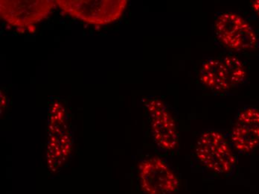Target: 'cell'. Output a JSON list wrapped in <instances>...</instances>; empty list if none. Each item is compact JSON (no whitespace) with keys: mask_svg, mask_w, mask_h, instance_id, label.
<instances>
[{"mask_svg":"<svg viewBox=\"0 0 259 194\" xmlns=\"http://www.w3.org/2000/svg\"><path fill=\"white\" fill-rule=\"evenodd\" d=\"M72 133L64 105L59 101L52 102L49 109L47 166L52 173L61 170L72 150Z\"/></svg>","mask_w":259,"mask_h":194,"instance_id":"1","label":"cell"},{"mask_svg":"<svg viewBox=\"0 0 259 194\" xmlns=\"http://www.w3.org/2000/svg\"><path fill=\"white\" fill-rule=\"evenodd\" d=\"M56 6L70 17L96 26L110 24L124 13L127 0H55Z\"/></svg>","mask_w":259,"mask_h":194,"instance_id":"2","label":"cell"},{"mask_svg":"<svg viewBox=\"0 0 259 194\" xmlns=\"http://www.w3.org/2000/svg\"><path fill=\"white\" fill-rule=\"evenodd\" d=\"M196 156L203 166L219 174H230L236 166V157L230 143L218 131L202 134L196 146Z\"/></svg>","mask_w":259,"mask_h":194,"instance_id":"3","label":"cell"},{"mask_svg":"<svg viewBox=\"0 0 259 194\" xmlns=\"http://www.w3.org/2000/svg\"><path fill=\"white\" fill-rule=\"evenodd\" d=\"M215 31L219 40L235 51H252L258 48L256 32L239 14L231 12L220 14L216 20Z\"/></svg>","mask_w":259,"mask_h":194,"instance_id":"4","label":"cell"},{"mask_svg":"<svg viewBox=\"0 0 259 194\" xmlns=\"http://www.w3.org/2000/svg\"><path fill=\"white\" fill-rule=\"evenodd\" d=\"M55 0H1L0 17L9 26L33 27L56 7Z\"/></svg>","mask_w":259,"mask_h":194,"instance_id":"5","label":"cell"},{"mask_svg":"<svg viewBox=\"0 0 259 194\" xmlns=\"http://www.w3.org/2000/svg\"><path fill=\"white\" fill-rule=\"evenodd\" d=\"M139 176L145 194H172L180 187L176 173L165 161L156 156L140 163Z\"/></svg>","mask_w":259,"mask_h":194,"instance_id":"6","label":"cell"},{"mask_svg":"<svg viewBox=\"0 0 259 194\" xmlns=\"http://www.w3.org/2000/svg\"><path fill=\"white\" fill-rule=\"evenodd\" d=\"M143 102L151 118V131L156 145L163 150H175L179 140L178 126L166 105L155 97L146 98Z\"/></svg>","mask_w":259,"mask_h":194,"instance_id":"7","label":"cell"},{"mask_svg":"<svg viewBox=\"0 0 259 194\" xmlns=\"http://www.w3.org/2000/svg\"><path fill=\"white\" fill-rule=\"evenodd\" d=\"M230 140L241 154L253 152L259 146V109L247 107L238 113L232 129Z\"/></svg>","mask_w":259,"mask_h":194,"instance_id":"8","label":"cell"},{"mask_svg":"<svg viewBox=\"0 0 259 194\" xmlns=\"http://www.w3.org/2000/svg\"><path fill=\"white\" fill-rule=\"evenodd\" d=\"M200 80L206 88L218 92H225L233 88L222 59L211 58L205 61L200 69Z\"/></svg>","mask_w":259,"mask_h":194,"instance_id":"9","label":"cell"},{"mask_svg":"<svg viewBox=\"0 0 259 194\" xmlns=\"http://www.w3.org/2000/svg\"><path fill=\"white\" fill-rule=\"evenodd\" d=\"M222 60L228 70L233 88L244 83L246 71L243 63L236 57L232 56H225Z\"/></svg>","mask_w":259,"mask_h":194,"instance_id":"10","label":"cell"},{"mask_svg":"<svg viewBox=\"0 0 259 194\" xmlns=\"http://www.w3.org/2000/svg\"><path fill=\"white\" fill-rule=\"evenodd\" d=\"M251 7L255 14L259 17V0L252 2L251 3Z\"/></svg>","mask_w":259,"mask_h":194,"instance_id":"11","label":"cell"},{"mask_svg":"<svg viewBox=\"0 0 259 194\" xmlns=\"http://www.w3.org/2000/svg\"><path fill=\"white\" fill-rule=\"evenodd\" d=\"M6 105H7V99L6 97H4L3 91H1V112H3V110L5 109Z\"/></svg>","mask_w":259,"mask_h":194,"instance_id":"12","label":"cell"}]
</instances>
